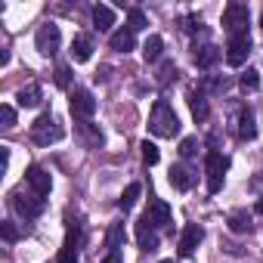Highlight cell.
<instances>
[{
  "instance_id": "21",
  "label": "cell",
  "mask_w": 263,
  "mask_h": 263,
  "mask_svg": "<svg viewBox=\"0 0 263 263\" xmlns=\"http://www.w3.org/2000/svg\"><path fill=\"white\" fill-rule=\"evenodd\" d=\"M19 105L22 108H37L41 102H44V90H41V84H28V87H22L19 90Z\"/></svg>"
},
{
  "instance_id": "30",
  "label": "cell",
  "mask_w": 263,
  "mask_h": 263,
  "mask_svg": "<svg viewBox=\"0 0 263 263\" xmlns=\"http://www.w3.org/2000/svg\"><path fill=\"white\" fill-rule=\"evenodd\" d=\"M241 87H245V90H257V87H260V71H257V68L241 71Z\"/></svg>"
},
{
  "instance_id": "36",
  "label": "cell",
  "mask_w": 263,
  "mask_h": 263,
  "mask_svg": "<svg viewBox=\"0 0 263 263\" xmlns=\"http://www.w3.org/2000/svg\"><path fill=\"white\" fill-rule=\"evenodd\" d=\"M183 22H186V31H204V25H201L198 16H186Z\"/></svg>"
},
{
  "instance_id": "24",
  "label": "cell",
  "mask_w": 263,
  "mask_h": 263,
  "mask_svg": "<svg viewBox=\"0 0 263 263\" xmlns=\"http://www.w3.org/2000/svg\"><path fill=\"white\" fill-rule=\"evenodd\" d=\"M229 87H232V78H226V74H211V78L201 84L204 93H226Z\"/></svg>"
},
{
  "instance_id": "34",
  "label": "cell",
  "mask_w": 263,
  "mask_h": 263,
  "mask_svg": "<svg viewBox=\"0 0 263 263\" xmlns=\"http://www.w3.org/2000/svg\"><path fill=\"white\" fill-rule=\"evenodd\" d=\"M81 130H84V137H87V143H90V146H102V134L90 127V121H84V124H81Z\"/></svg>"
},
{
  "instance_id": "37",
  "label": "cell",
  "mask_w": 263,
  "mask_h": 263,
  "mask_svg": "<svg viewBox=\"0 0 263 263\" xmlns=\"http://www.w3.org/2000/svg\"><path fill=\"white\" fill-rule=\"evenodd\" d=\"M102 263H124V254H121V248H118V251H105Z\"/></svg>"
},
{
  "instance_id": "9",
  "label": "cell",
  "mask_w": 263,
  "mask_h": 263,
  "mask_svg": "<svg viewBox=\"0 0 263 263\" xmlns=\"http://www.w3.org/2000/svg\"><path fill=\"white\" fill-rule=\"evenodd\" d=\"M68 105H71V115H74V118H81V121L93 118V111H96V99H93V93H90V90H84V87H74V90H71Z\"/></svg>"
},
{
  "instance_id": "29",
  "label": "cell",
  "mask_w": 263,
  "mask_h": 263,
  "mask_svg": "<svg viewBox=\"0 0 263 263\" xmlns=\"http://www.w3.org/2000/svg\"><path fill=\"white\" fill-rule=\"evenodd\" d=\"M0 232H4V241H7V245H16V241H19V229H16L13 220H4V223H0Z\"/></svg>"
},
{
  "instance_id": "26",
  "label": "cell",
  "mask_w": 263,
  "mask_h": 263,
  "mask_svg": "<svg viewBox=\"0 0 263 263\" xmlns=\"http://www.w3.org/2000/svg\"><path fill=\"white\" fill-rule=\"evenodd\" d=\"M127 28L134 31V34H137V31H146V28H149V19H146V13H143L140 7H134V10L127 13Z\"/></svg>"
},
{
  "instance_id": "41",
  "label": "cell",
  "mask_w": 263,
  "mask_h": 263,
  "mask_svg": "<svg viewBox=\"0 0 263 263\" xmlns=\"http://www.w3.org/2000/svg\"><path fill=\"white\" fill-rule=\"evenodd\" d=\"M161 263H174V260H161Z\"/></svg>"
},
{
  "instance_id": "13",
  "label": "cell",
  "mask_w": 263,
  "mask_h": 263,
  "mask_svg": "<svg viewBox=\"0 0 263 263\" xmlns=\"http://www.w3.org/2000/svg\"><path fill=\"white\" fill-rule=\"evenodd\" d=\"M201 238H204V229L198 223H186L183 226V235H180V257H192L195 248L201 245Z\"/></svg>"
},
{
  "instance_id": "31",
  "label": "cell",
  "mask_w": 263,
  "mask_h": 263,
  "mask_svg": "<svg viewBox=\"0 0 263 263\" xmlns=\"http://www.w3.org/2000/svg\"><path fill=\"white\" fill-rule=\"evenodd\" d=\"M140 149H143V161H146V164H158L161 152H158V146H155V143H149V140H146Z\"/></svg>"
},
{
  "instance_id": "28",
  "label": "cell",
  "mask_w": 263,
  "mask_h": 263,
  "mask_svg": "<svg viewBox=\"0 0 263 263\" xmlns=\"http://www.w3.org/2000/svg\"><path fill=\"white\" fill-rule=\"evenodd\" d=\"M177 65L167 59V62H161V68H158V84H171V81H177Z\"/></svg>"
},
{
  "instance_id": "1",
  "label": "cell",
  "mask_w": 263,
  "mask_h": 263,
  "mask_svg": "<svg viewBox=\"0 0 263 263\" xmlns=\"http://www.w3.org/2000/svg\"><path fill=\"white\" fill-rule=\"evenodd\" d=\"M149 130H152L155 137H161V140H174V137L180 134V118H177V111H174V105H171L167 99H158V102L152 105Z\"/></svg>"
},
{
  "instance_id": "25",
  "label": "cell",
  "mask_w": 263,
  "mask_h": 263,
  "mask_svg": "<svg viewBox=\"0 0 263 263\" xmlns=\"http://www.w3.org/2000/svg\"><path fill=\"white\" fill-rule=\"evenodd\" d=\"M140 192H143V186H140V183H130V186L121 192V201H118V204H121V211H124V214L140 201Z\"/></svg>"
},
{
  "instance_id": "14",
  "label": "cell",
  "mask_w": 263,
  "mask_h": 263,
  "mask_svg": "<svg viewBox=\"0 0 263 263\" xmlns=\"http://www.w3.org/2000/svg\"><path fill=\"white\" fill-rule=\"evenodd\" d=\"M167 180H171V186H174L177 192H189V189L195 186V174H192L186 164H174L171 174H167Z\"/></svg>"
},
{
  "instance_id": "22",
  "label": "cell",
  "mask_w": 263,
  "mask_h": 263,
  "mask_svg": "<svg viewBox=\"0 0 263 263\" xmlns=\"http://www.w3.org/2000/svg\"><path fill=\"white\" fill-rule=\"evenodd\" d=\"M93 25H96L99 31H108V28L115 25V10L105 7V4H96V7H93Z\"/></svg>"
},
{
  "instance_id": "4",
  "label": "cell",
  "mask_w": 263,
  "mask_h": 263,
  "mask_svg": "<svg viewBox=\"0 0 263 263\" xmlns=\"http://www.w3.org/2000/svg\"><path fill=\"white\" fill-rule=\"evenodd\" d=\"M65 245L59 251V260L56 263H78V245H81V220H74L71 214H65Z\"/></svg>"
},
{
  "instance_id": "27",
  "label": "cell",
  "mask_w": 263,
  "mask_h": 263,
  "mask_svg": "<svg viewBox=\"0 0 263 263\" xmlns=\"http://www.w3.org/2000/svg\"><path fill=\"white\" fill-rule=\"evenodd\" d=\"M121 245H124V223H115L108 229V235H105V248L108 251H118Z\"/></svg>"
},
{
  "instance_id": "16",
  "label": "cell",
  "mask_w": 263,
  "mask_h": 263,
  "mask_svg": "<svg viewBox=\"0 0 263 263\" xmlns=\"http://www.w3.org/2000/svg\"><path fill=\"white\" fill-rule=\"evenodd\" d=\"M108 47H111L115 53H130V50L137 47V34L130 31V28H118V31H111Z\"/></svg>"
},
{
  "instance_id": "40",
  "label": "cell",
  "mask_w": 263,
  "mask_h": 263,
  "mask_svg": "<svg viewBox=\"0 0 263 263\" xmlns=\"http://www.w3.org/2000/svg\"><path fill=\"white\" fill-rule=\"evenodd\" d=\"M254 214H260V217H263V195L257 198V204H254Z\"/></svg>"
},
{
  "instance_id": "33",
  "label": "cell",
  "mask_w": 263,
  "mask_h": 263,
  "mask_svg": "<svg viewBox=\"0 0 263 263\" xmlns=\"http://www.w3.org/2000/svg\"><path fill=\"white\" fill-rule=\"evenodd\" d=\"M56 84H59L62 90L71 87V68H68V65H56Z\"/></svg>"
},
{
  "instance_id": "12",
  "label": "cell",
  "mask_w": 263,
  "mask_h": 263,
  "mask_svg": "<svg viewBox=\"0 0 263 263\" xmlns=\"http://www.w3.org/2000/svg\"><path fill=\"white\" fill-rule=\"evenodd\" d=\"M137 245L143 251H158V229L152 226V220L146 214L137 220Z\"/></svg>"
},
{
  "instance_id": "15",
  "label": "cell",
  "mask_w": 263,
  "mask_h": 263,
  "mask_svg": "<svg viewBox=\"0 0 263 263\" xmlns=\"http://www.w3.org/2000/svg\"><path fill=\"white\" fill-rule=\"evenodd\" d=\"M189 108H192V118H195L198 124H201V121H208L211 105H208V93H204L201 87H198V90H195V87L189 90Z\"/></svg>"
},
{
  "instance_id": "23",
  "label": "cell",
  "mask_w": 263,
  "mask_h": 263,
  "mask_svg": "<svg viewBox=\"0 0 263 263\" xmlns=\"http://www.w3.org/2000/svg\"><path fill=\"white\" fill-rule=\"evenodd\" d=\"M161 53H164V41H161V34H149L146 44H143V59H146V62H158Z\"/></svg>"
},
{
  "instance_id": "5",
  "label": "cell",
  "mask_w": 263,
  "mask_h": 263,
  "mask_svg": "<svg viewBox=\"0 0 263 263\" xmlns=\"http://www.w3.org/2000/svg\"><path fill=\"white\" fill-rule=\"evenodd\" d=\"M59 44H62L59 25L47 22V25H41V28H37V34H34V47H37V53H41V56H56V53H59Z\"/></svg>"
},
{
  "instance_id": "38",
  "label": "cell",
  "mask_w": 263,
  "mask_h": 263,
  "mask_svg": "<svg viewBox=\"0 0 263 263\" xmlns=\"http://www.w3.org/2000/svg\"><path fill=\"white\" fill-rule=\"evenodd\" d=\"M7 167H10V149L4 146V152H0V171L7 174Z\"/></svg>"
},
{
  "instance_id": "39",
  "label": "cell",
  "mask_w": 263,
  "mask_h": 263,
  "mask_svg": "<svg viewBox=\"0 0 263 263\" xmlns=\"http://www.w3.org/2000/svg\"><path fill=\"white\" fill-rule=\"evenodd\" d=\"M251 186H254V192H260V195H263V174H260V177H254V180H251Z\"/></svg>"
},
{
  "instance_id": "11",
  "label": "cell",
  "mask_w": 263,
  "mask_h": 263,
  "mask_svg": "<svg viewBox=\"0 0 263 263\" xmlns=\"http://www.w3.org/2000/svg\"><path fill=\"white\" fill-rule=\"evenodd\" d=\"M146 217L152 220V226L161 232V229H171L174 226V214H171V204L167 201H149V211H146Z\"/></svg>"
},
{
  "instance_id": "2",
  "label": "cell",
  "mask_w": 263,
  "mask_h": 263,
  "mask_svg": "<svg viewBox=\"0 0 263 263\" xmlns=\"http://www.w3.org/2000/svg\"><path fill=\"white\" fill-rule=\"evenodd\" d=\"M226 171H229V158H226L223 152L211 149V152L204 155V177H208V192H211V195H217V192L223 189Z\"/></svg>"
},
{
  "instance_id": "17",
  "label": "cell",
  "mask_w": 263,
  "mask_h": 263,
  "mask_svg": "<svg viewBox=\"0 0 263 263\" xmlns=\"http://www.w3.org/2000/svg\"><path fill=\"white\" fill-rule=\"evenodd\" d=\"M238 140H254L257 137V124H254V108L251 105H241L238 108Z\"/></svg>"
},
{
  "instance_id": "35",
  "label": "cell",
  "mask_w": 263,
  "mask_h": 263,
  "mask_svg": "<svg viewBox=\"0 0 263 263\" xmlns=\"http://www.w3.org/2000/svg\"><path fill=\"white\" fill-rule=\"evenodd\" d=\"M0 121H4V127L10 130V127L16 124V108H13V105H0Z\"/></svg>"
},
{
  "instance_id": "20",
  "label": "cell",
  "mask_w": 263,
  "mask_h": 263,
  "mask_svg": "<svg viewBox=\"0 0 263 263\" xmlns=\"http://www.w3.org/2000/svg\"><path fill=\"white\" fill-rule=\"evenodd\" d=\"M93 56V37L90 34H74L71 41V59L74 62H87Z\"/></svg>"
},
{
  "instance_id": "42",
  "label": "cell",
  "mask_w": 263,
  "mask_h": 263,
  "mask_svg": "<svg viewBox=\"0 0 263 263\" xmlns=\"http://www.w3.org/2000/svg\"><path fill=\"white\" fill-rule=\"evenodd\" d=\"M260 22H263V19H260Z\"/></svg>"
},
{
  "instance_id": "18",
  "label": "cell",
  "mask_w": 263,
  "mask_h": 263,
  "mask_svg": "<svg viewBox=\"0 0 263 263\" xmlns=\"http://www.w3.org/2000/svg\"><path fill=\"white\" fill-rule=\"evenodd\" d=\"M226 226H229V232H235V235H245V232H251V229H254V223H251V214H248L245 208H235V211H229V217H226Z\"/></svg>"
},
{
  "instance_id": "7",
  "label": "cell",
  "mask_w": 263,
  "mask_h": 263,
  "mask_svg": "<svg viewBox=\"0 0 263 263\" xmlns=\"http://www.w3.org/2000/svg\"><path fill=\"white\" fill-rule=\"evenodd\" d=\"M10 204H13V211H16L19 217H25V220H34V217H41V211H44V198H41V195H25V192H13V195H10Z\"/></svg>"
},
{
  "instance_id": "3",
  "label": "cell",
  "mask_w": 263,
  "mask_h": 263,
  "mask_svg": "<svg viewBox=\"0 0 263 263\" xmlns=\"http://www.w3.org/2000/svg\"><path fill=\"white\" fill-rule=\"evenodd\" d=\"M65 137V130L59 127V121L50 115V111H44L34 124H31V140L37 143V146H50V143H59Z\"/></svg>"
},
{
  "instance_id": "10",
  "label": "cell",
  "mask_w": 263,
  "mask_h": 263,
  "mask_svg": "<svg viewBox=\"0 0 263 263\" xmlns=\"http://www.w3.org/2000/svg\"><path fill=\"white\" fill-rule=\"evenodd\" d=\"M25 183H28L31 192L41 195V198H47L50 189H53V177H50V171H44L41 164H31V167L25 171Z\"/></svg>"
},
{
  "instance_id": "6",
  "label": "cell",
  "mask_w": 263,
  "mask_h": 263,
  "mask_svg": "<svg viewBox=\"0 0 263 263\" xmlns=\"http://www.w3.org/2000/svg\"><path fill=\"white\" fill-rule=\"evenodd\" d=\"M248 53H251V31L229 34V44H226V62H229L232 68H238V65L248 62Z\"/></svg>"
},
{
  "instance_id": "19",
  "label": "cell",
  "mask_w": 263,
  "mask_h": 263,
  "mask_svg": "<svg viewBox=\"0 0 263 263\" xmlns=\"http://www.w3.org/2000/svg\"><path fill=\"white\" fill-rule=\"evenodd\" d=\"M220 59H223V50L214 47V44H204V47L195 50V65H198V68H214Z\"/></svg>"
},
{
  "instance_id": "32",
  "label": "cell",
  "mask_w": 263,
  "mask_h": 263,
  "mask_svg": "<svg viewBox=\"0 0 263 263\" xmlns=\"http://www.w3.org/2000/svg\"><path fill=\"white\" fill-rule=\"evenodd\" d=\"M198 152V137H186V140H180V155L183 158H192Z\"/></svg>"
},
{
  "instance_id": "8",
  "label": "cell",
  "mask_w": 263,
  "mask_h": 263,
  "mask_svg": "<svg viewBox=\"0 0 263 263\" xmlns=\"http://www.w3.org/2000/svg\"><path fill=\"white\" fill-rule=\"evenodd\" d=\"M248 19H251V13H248L245 4H229V7L223 10V28H226L229 34L248 31Z\"/></svg>"
}]
</instances>
